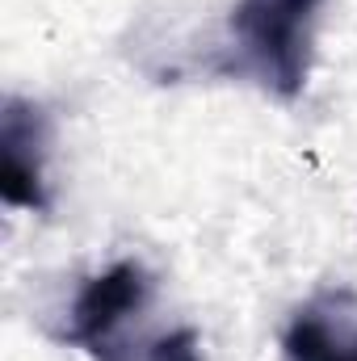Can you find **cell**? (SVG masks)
<instances>
[{"label": "cell", "mask_w": 357, "mask_h": 361, "mask_svg": "<svg viewBox=\"0 0 357 361\" xmlns=\"http://www.w3.org/2000/svg\"><path fill=\"white\" fill-rule=\"evenodd\" d=\"M320 4L324 0H236L231 8L244 68L282 101H294L307 89Z\"/></svg>", "instance_id": "cell-1"}, {"label": "cell", "mask_w": 357, "mask_h": 361, "mask_svg": "<svg viewBox=\"0 0 357 361\" xmlns=\"http://www.w3.org/2000/svg\"><path fill=\"white\" fill-rule=\"evenodd\" d=\"M0 197L13 210H51L47 193V118L21 97L0 109Z\"/></svg>", "instance_id": "cell-2"}, {"label": "cell", "mask_w": 357, "mask_h": 361, "mask_svg": "<svg viewBox=\"0 0 357 361\" xmlns=\"http://www.w3.org/2000/svg\"><path fill=\"white\" fill-rule=\"evenodd\" d=\"M147 298V273L135 261H118L114 269L97 273L85 281V290L72 302V324H68V341L89 349L97 361H122L114 332L126 315H135Z\"/></svg>", "instance_id": "cell-3"}, {"label": "cell", "mask_w": 357, "mask_h": 361, "mask_svg": "<svg viewBox=\"0 0 357 361\" xmlns=\"http://www.w3.org/2000/svg\"><path fill=\"white\" fill-rule=\"evenodd\" d=\"M282 349L286 361H357V336L332 332L315 311H307L286 328Z\"/></svg>", "instance_id": "cell-4"}, {"label": "cell", "mask_w": 357, "mask_h": 361, "mask_svg": "<svg viewBox=\"0 0 357 361\" xmlns=\"http://www.w3.org/2000/svg\"><path fill=\"white\" fill-rule=\"evenodd\" d=\"M143 361H202V349H198V332L193 328H177L169 336H160Z\"/></svg>", "instance_id": "cell-5"}]
</instances>
